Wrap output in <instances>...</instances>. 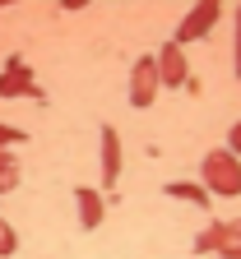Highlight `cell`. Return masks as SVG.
Masks as SVG:
<instances>
[{"instance_id": "14", "label": "cell", "mask_w": 241, "mask_h": 259, "mask_svg": "<svg viewBox=\"0 0 241 259\" xmlns=\"http://www.w3.org/2000/svg\"><path fill=\"white\" fill-rule=\"evenodd\" d=\"M236 74H241V5H236Z\"/></svg>"}, {"instance_id": "8", "label": "cell", "mask_w": 241, "mask_h": 259, "mask_svg": "<svg viewBox=\"0 0 241 259\" xmlns=\"http://www.w3.org/2000/svg\"><path fill=\"white\" fill-rule=\"evenodd\" d=\"M214 232H218L214 250L227 254V259H241V218H232V222H214Z\"/></svg>"}, {"instance_id": "5", "label": "cell", "mask_w": 241, "mask_h": 259, "mask_svg": "<svg viewBox=\"0 0 241 259\" xmlns=\"http://www.w3.org/2000/svg\"><path fill=\"white\" fill-rule=\"evenodd\" d=\"M0 97H38V102H42V93H38V83H32L28 65L19 56L5 65V74H0Z\"/></svg>"}, {"instance_id": "10", "label": "cell", "mask_w": 241, "mask_h": 259, "mask_svg": "<svg viewBox=\"0 0 241 259\" xmlns=\"http://www.w3.org/2000/svg\"><path fill=\"white\" fill-rule=\"evenodd\" d=\"M14 185H19V162L10 153H0V194H10Z\"/></svg>"}, {"instance_id": "12", "label": "cell", "mask_w": 241, "mask_h": 259, "mask_svg": "<svg viewBox=\"0 0 241 259\" xmlns=\"http://www.w3.org/2000/svg\"><path fill=\"white\" fill-rule=\"evenodd\" d=\"M28 135H23V130L19 125H5V120H0V148H10V144H23Z\"/></svg>"}, {"instance_id": "4", "label": "cell", "mask_w": 241, "mask_h": 259, "mask_svg": "<svg viewBox=\"0 0 241 259\" xmlns=\"http://www.w3.org/2000/svg\"><path fill=\"white\" fill-rule=\"evenodd\" d=\"M153 97H158V65L153 56H140L130 65V107H153Z\"/></svg>"}, {"instance_id": "9", "label": "cell", "mask_w": 241, "mask_h": 259, "mask_svg": "<svg viewBox=\"0 0 241 259\" xmlns=\"http://www.w3.org/2000/svg\"><path fill=\"white\" fill-rule=\"evenodd\" d=\"M167 194H171V199H190V204H209V190H204V185H195V181H171L167 185Z\"/></svg>"}, {"instance_id": "1", "label": "cell", "mask_w": 241, "mask_h": 259, "mask_svg": "<svg viewBox=\"0 0 241 259\" xmlns=\"http://www.w3.org/2000/svg\"><path fill=\"white\" fill-rule=\"evenodd\" d=\"M199 185L209 190V194H223V199H232V194H241V162L227 153V148H214V153H204L199 162Z\"/></svg>"}, {"instance_id": "3", "label": "cell", "mask_w": 241, "mask_h": 259, "mask_svg": "<svg viewBox=\"0 0 241 259\" xmlns=\"http://www.w3.org/2000/svg\"><path fill=\"white\" fill-rule=\"evenodd\" d=\"M153 65H158V88H186L190 65H186V51L177 42H162L158 56H153Z\"/></svg>"}, {"instance_id": "7", "label": "cell", "mask_w": 241, "mask_h": 259, "mask_svg": "<svg viewBox=\"0 0 241 259\" xmlns=\"http://www.w3.org/2000/svg\"><path fill=\"white\" fill-rule=\"evenodd\" d=\"M75 204H79V222H84V227H97V222H102V213H107V194L79 185V190H75Z\"/></svg>"}, {"instance_id": "11", "label": "cell", "mask_w": 241, "mask_h": 259, "mask_svg": "<svg viewBox=\"0 0 241 259\" xmlns=\"http://www.w3.org/2000/svg\"><path fill=\"white\" fill-rule=\"evenodd\" d=\"M14 250H19V236H14V227L0 218V254H14Z\"/></svg>"}, {"instance_id": "13", "label": "cell", "mask_w": 241, "mask_h": 259, "mask_svg": "<svg viewBox=\"0 0 241 259\" xmlns=\"http://www.w3.org/2000/svg\"><path fill=\"white\" fill-rule=\"evenodd\" d=\"M227 153H232V157L241 162V120L232 125V135H227Z\"/></svg>"}, {"instance_id": "6", "label": "cell", "mask_w": 241, "mask_h": 259, "mask_svg": "<svg viewBox=\"0 0 241 259\" xmlns=\"http://www.w3.org/2000/svg\"><path fill=\"white\" fill-rule=\"evenodd\" d=\"M121 181V135H116V125H102V185L116 190Z\"/></svg>"}, {"instance_id": "2", "label": "cell", "mask_w": 241, "mask_h": 259, "mask_svg": "<svg viewBox=\"0 0 241 259\" xmlns=\"http://www.w3.org/2000/svg\"><path fill=\"white\" fill-rule=\"evenodd\" d=\"M218 14H223V5H218V0H199V5H190V10H186V19L177 23V37H171V42L186 51V42L204 37V32L218 23Z\"/></svg>"}]
</instances>
